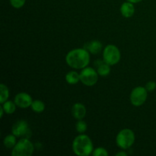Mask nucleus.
Here are the masks:
<instances>
[{
  "mask_svg": "<svg viewBox=\"0 0 156 156\" xmlns=\"http://www.w3.org/2000/svg\"><path fill=\"white\" fill-rule=\"evenodd\" d=\"M66 61L72 68L76 69H84L90 62L89 52L86 49H75L69 52Z\"/></svg>",
  "mask_w": 156,
  "mask_h": 156,
  "instance_id": "1",
  "label": "nucleus"
},
{
  "mask_svg": "<svg viewBox=\"0 0 156 156\" xmlns=\"http://www.w3.org/2000/svg\"><path fill=\"white\" fill-rule=\"evenodd\" d=\"M73 152L79 156H88L93 151V145L91 139L87 135H79L75 138L73 143Z\"/></svg>",
  "mask_w": 156,
  "mask_h": 156,
  "instance_id": "2",
  "label": "nucleus"
},
{
  "mask_svg": "<svg viewBox=\"0 0 156 156\" xmlns=\"http://www.w3.org/2000/svg\"><path fill=\"white\" fill-rule=\"evenodd\" d=\"M34 147L27 138H22L13 148L12 156H30L33 154Z\"/></svg>",
  "mask_w": 156,
  "mask_h": 156,
  "instance_id": "3",
  "label": "nucleus"
},
{
  "mask_svg": "<svg viewBox=\"0 0 156 156\" xmlns=\"http://www.w3.org/2000/svg\"><path fill=\"white\" fill-rule=\"evenodd\" d=\"M117 146L123 149H127L133 145L135 142L134 133L129 129H123L117 134L116 139Z\"/></svg>",
  "mask_w": 156,
  "mask_h": 156,
  "instance_id": "4",
  "label": "nucleus"
},
{
  "mask_svg": "<svg viewBox=\"0 0 156 156\" xmlns=\"http://www.w3.org/2000/svg\"><path fill=\"white\" fill-rule=\"evenodd\" d=\"M104 61L108 65L113 66L117 64L120 59V52L114 45H108L104 50Z\"/></svg>",
  "mask_w": 156,
  "mask_h": 156,
  "instance_id": "5",
  "label": "nucleus"
},
{
  "mask_svg": "<svg viewBox=\"0 0 156 156\" xmlns=\"http://www.w3.org/2000/svg\"><path fill=\"white\" fill-rule=\"evenodd\" d=\"M98 72L91 67H85L80 73V81L87 86H92L98 80Z\"/></svg>",
  "mask_w": 156,
  "mask_h": 156,
  "instance_id": "6",
  "label": "nucleus"
},
{
  "mask_svg": "<svg viewBox=\"0 0 156 156\" xmlns=\"http://www.w3.org/2000/svg\"><path fill=\"white\" fill-rule=\"evenodd\" d=\"M147 90L144 87H136L130 94V101L133 105L139 107L143 105L147 99Z\"/></svg>",
  "mask_w": 156,
  "mask_h": 156,
  "instance_id": "7",
  "label": "nucleus"
},
{
  "mask_svg": "<svg viewBox=\"0 0 156 156\" xmlns=\"http://www.w3.org/2000/svg\"><path fill=\"white\" fill-rule=\"evenodd\" d=\"M12 134L16 137H24L27 138L30 135V130L28 124L25 120H18L12 126Z\"/></svg>",
  "mask_w": 156,
  "mask_h": 156,
  "instance_id": "8",
  "label": "nucleus"
},
{
  "mask_svg": "<svg viewBox=\"0 0 156 156\" xmlns=\"http://www.w3.org/2000/svg\"><path fill=\"white\" fill-rule=\"evenodd\" d=\"M32 98L28 94L24 92L19 93L15 98V103L21 108H27L31 106Z\"/></svg>",
  "mask_w": 156,
  "mask_h": 156,
  "instance_id": "9",
  "label": "nucleus"
},
{
  "mask_svg": "<svg viewBox=\"0 0 156 156\" xmlns=\"http://www.w3.org/2000/svg\"><path fill=\"white\" fill-rule=\"evenodd\" d=\"M72 114L76 119L79 120H82L86 115V108L82 104L76 103L73 105Z\"/></svg>",
  "mask_w": 156,
  "mask_h": 156,
  "instance_id": "10",
  "label": "nucleus"
},
{
  "mask_svg": "<svg viewBox=\"0 0 156 156\" xmlns=\"http://www.w3.org/2000/svg\"><path fill=\"white\" fill-rule=\"evenodd\" d=\"M120 12L121 14L125 17V18H130L133 15L134 12H135V8H134L133 3L129 2H124L121 5L120 8Z\"/></svg>",
  "mask_w": 156,
  "mask_h": 156,
  "instance_id": "11",
  "label": "nucleus"
},
{
  "mask_svg": "<svg viewBox=\"0 0 156 156\" xmlns=\"http://www.w3.org/2000/svg\"><path fill=\"white\" fill-rule=\"evenodd\" d=\"M85 46H86L85 47L86 50L92 54H97V53H100L102 49L101 43L98 41H91V42L86 44Z\"/></svg>",
  "mask_w": 156,
  "mask_h": 156,
  "instance_id": "12",
  "label": "nucleus"
},
{
  "mask_svg": "<svg viewBox=\"0 0 156 156\" xmlns=\"http://www.w3.org/2000/svg\"><path fill=\"white\" fill-rule=\"evenodd\" d=\"M97 66V72L100 76H107L109 75L111 72L110 65L105 62V61H98V63Z\"/></svg>",
  "mask_w": 156,
  "mask_h": 156,
  "instance_id": "13",
  "label": "nucleus"
},
{
  "mask_svg": "<svg viewBox=\"0 0 156 156\" xmlns=\"http://www.w3.org/2000/svg\"><path fill=\"white\" fill-rule=\"evenodd\" d=\"M66 80L70 85H76L80 81V74L75 71L69 72L66 76Z\"/></svg>",
  "mask_w": 156,
  "mask_h": 156,
  "instance_id": "14",
  "label": "nucleus"
},
{
  "mask_svg": "<svg viewBox=\"0 0 156 156\" xmlns=\"http://www.w3.org/2000/svg\"><path fill=\"white\" fill-rule=\"evenodd\" d=\"M2 105V108L4 109L5 112L8 114H13L15 111V109H16V104L11 101H6Z\"/></svg>",
  "mask_w": 156,
  "mask_h": 156,
  "instance_id": "15",
  "label": "nucleus"
},
{
  "mask_svg": "<svg viewBox=\"0 0 156 156\" xmlns=\"http://www.w3.org/2000/svg\"><path fill=\"white\" fill-rule=\"evenodd\" d=\"M4 146L8 149L14 148L16 145V136L14 134L12 135H9L5 137L4 139Z\"/></svg>",
  "mask_w": 156,
  "mask_h": 156,
  "instance_id": "16",
  "label": "nucleus"
},
{
  "mask_svg": "<svg viewBox=\"0 0 156 156\" xmlns=\"http://www.w3.org/2000/svg\"><path fill=\"white\" fill-rule=\"evenodd\" d=\"M9 95V91L7 86L4 84L0 85V103L3 104L7 101Z\"/></svg>",
  "mask_w": 156,
  "mask_h": 156,
  "instance_id": "17",
  "label": "nucleus"
},
{
  "mask_svg": "<svg viewBox=\"0 0 156 156\" xmlns=\"http://www.w3.org/2000/svg\"><path fill=\"white\" fill-rule=\"evenodd\" d=\"M31 108L34 111L37 113H41L45 109V105L44 102L40 100L34 101L31 104Z\"/></svg>",
  "mask_w": 156,
  "mask_h": 156,
  "instance_id": "18",
  "label": "nucleus"
},
{
  "mask_svg": "<svg viewBox=\"0 0 156 156\" xmlns=\"http://www.w3.org/2000/svg\"><path fill=\"white\" fill-rule=\"evenodd\" d=\"M76 130L77 132H79V133H83L84 132H85L87 129V124L85 122H84L83 120H79V121L76 123Z\"/></svg>",
  "mask_w": 156,
  "mask_h": 156,
  "instance_id": "19",
  "label": "nucleus"
},
{
  "mask_svg": "<svg viewBox=\"0 0 156 156\" xmlns=\"http://www.w3.org/2000/svg\"><path fill=\"white\" fill-rule=\"evenodd\" d=\"M92 155L94 156H108V153L106 149L100 147L94 149V152H92Z\"/></svg>",
  "mask_w": 156,
  "mask_h": 156,
  "instance_id": "20",
  "label": "nucleus"
},
{
  "mask_svg": "<svg viewBox=\"0 0 156 156\" xmlns=\"http://www.w3.org/2000/svg\"><path fill=\"white\" fill-rule=\"evenodd\" d=\"M26 0H10V3L15 9H20L25 3Z\"/></svg>",
  "mask_w": 156,
  "mask_h": 156,
  "instance_id": "21",
  "label": "nucleus"
},
{
  "mask_svg": "<svg viewBox=\"0 0 156 156\" xmlns=\"http://www.w3.org/2000/svg\"><path fill=\"white\" fill-rule=\"evenodd\" d=\"M145 88H146L148 91H153L156 88V82H153V81H150L146 84Z\"/></svg>",
  "mask_w": 156,
  "mask_h": 156,
  "instance_id": "22",
  "label": "nucleus"
},
{
  "mask_svg": "<svg viewBox=\"0 0 156 156\" xmlns=\"http://www.w3.org/2000/svg\"><path fill=\"white\" fill-rule=\"evenodd\" d=\"M126 155H127V154L124 152H118V153L116 154V156H126Z\"/></svg>",
  "mask_w": 156,
  "mask_h": 156,
  "instance_id": "23",
  "label": "nucleus"
},
{
  "mask_svg": "<svg viewBox=\"0 0 156 156\" xmlns=\"http://www.w3.org/2000/svg\"><path fill=\"white\" fill-rule=\"evenodd\" d=\"M4 112H5V111H4V109H3L2 106L0 107V117H1V118L3 117V114H4Z\"/></svg>",
  "mask_w": 156,
  "mask_h": 156,
  "instance_id": "24",
  "label": "nucleus"
},
{
  "mask_svg": "<svg viewBox=\"0 0 156 156\" xmlns=\"http://www.w3.org/2000/svg\"><path fill=\"white\" fill-rule=\"evenodd\" d=\"M128 2H132V3H138L140 2L143 1V0H127Z\"/></svg>",
  "mask_w": 156,
  "mask_h": 156,
  "instance_id": "25",
  "label": "nucleus"
}]
</instances>
